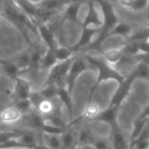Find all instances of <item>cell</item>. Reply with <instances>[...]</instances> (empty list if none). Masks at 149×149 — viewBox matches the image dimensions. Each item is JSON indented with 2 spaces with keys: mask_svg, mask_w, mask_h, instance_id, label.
I'll use <instances>...</instances> for the list:
<instances>
[{
  "mask_svg": "<svg viewBox=\"0 0 149 149\" xmlns=\"http://www.w3.org/2000/svg\"><path fill=\"white\" fill-rule=\"evenodd\" d=\"M85 58L88 61V63L91 66H93L97 70V81L95 83V85L92 87L91 92H90V97L89 102L91 100L96 90L99 86L100 84L103 82H105L110 79H113L117 81L118 84H120L125 77H123L122 74L111 65H110L104 58L103 56H91V55H85Z\"/></svg>",
  "mask_w": 149,
  "mask_h": 149,
  "instance_id": "6da1fadb",
  "label": "cell"
},
{
  "mask_svg": "<svg viewBox=\"0 0 149 149\" xmlns=\"http://www.w3.org/2000/svg\"><path fill=\"white\" fill-rule=\"evenodd\" d=\"M77 56V54L68 60L57 62L48 71V76L43 85H53L57 88L66 87V81L69 68L71 67L73 61Z\"/></svg>",
  "mask_w": 149,
  "mask_h": 149,
  "instance_id": "7a4b0ae2",
  "label": "cell"
},
{
  "mask_svg": "<svg viewBox=\"0 0 149 149\" xmlns=\"http://www.w3.org/2000/svg\"><path fill=\"white\" fill-rule=\"evenodd\" d=\"M89 66L90 64L88 63L85 56L83 55V53H80L74 58L69 68L66 81V88L70 93H72V91L74 87L77 78L85 70L89 68Z\"/></svg>",
  "mask_w": 149,
  "mask_h": 149,
  "instance_id": "3957f363",
  "label": "cell"
},
{
  "mask_svg": "<svg viewBox=\"0 0 149 149\" xmlns=\"http://www.w3.org/2000/svg\"><path fill=\"white\" fill-rule=\"evenodd\" d=\"M135 79H137V74L133 68L130 72V74H128V76H126L125 79L120 84H118V87L116 90L115 93L113 94L111 102L109 104V106L120 107L122 103L129 95L130 91L132 89V85L135 81Z\"/></svg>",
  "mask_w": 149,
  "mask_h": 149,
  "instance_id": "277c9868",
  "label": "cell"
},
{
  "mask_svg": "<svg viewBox=\"0 0 149 149\" xmlns=\"http://www.w3.org/2000/svg\"><path fill=\"white\" fill-rule=\"evenodd\" d=\"M32 91V85L29 80L22 77L14 79V89L13 92V100L14 102L28 99Z\"/></svg>",
  "mask_w": 149,
  "mask_h": 149,
  "instance_id": "5b68a950",
  "label": "cell"
},
{
  "mask_svg": "<svg viewBox=\"0 0 149 149\" xmlns=\"http://www.w3.org/2000/svg\"><path fill=\"white\" fill-rule=\"evenodd\" d=\"M20 123L31 131L41 132L42 127L45 124V118L35 110H32L30 112L23 116Z\"/></svg>",
  "mask_w": 149,
  "mask_h": 149,
  "instance_id": "8992f818",
  "label": "cell"
},
{
  "mask_svg": "<svg viewBox=\"0 0 149 149\" xmlns=\"http://www.w3.org/2000/svg\"><path fill=\"white\" fill-rule=\"evenodd\" d=\"M23 114L15 107L10 106L0 111V123L5 125H13L20 123Z\"/></svg>",
  "mask_w": 149,
  "mask_h": 149,
  "instance_id": "52a82bcc",
  "label": "cell"
},
{
  "mask_svg": "<svg viewBox=\"0 0 149 149\" xmlns=\"http://www.w3.org/2000/svg\"><path fill=\"white\" fill-rule=\"evenodd\" d=\"M101 111V109L99 107V105L97 103H94L92 101L89 102L84 111L83 112V114L77 118L76 120H72L71 122H69L68 124V127H72L73 125L79 124L81 122H85V121H92L97 116V114Z\"/></svg>",
  "mask_w": 149,
  "mask_h": 149,
  "instance_id": "ba28073f",
  "label": "cell"
},
{
  "mask_svg": "<svg viewBox=\"0 0 149 149\" xmlns=\"http://www.w3.org/2000/svg\"><path fill=\"white\" fill-rule=\"evenodd\" d=\"M37 33L40 35L42 43L47 48L54 50L55 47L59 45L56 36L51 32V30L46 24L37 26Z\"/></svg>",
  "mask_w": 149,
  "mask_h": 149,
  "instance_id": "9c48e42d",
  "label": "cell"
},
{
  "mask_svg": "<svg viewBox=\"0 0 149 149\" xmlns=\"http://www.w3.org/2000/svg\"><path fill=\"white\" fill-rule=\"evenodd\" d=\"M61 103L57 98L54 100L43 99L36 107L35 111L40 113L44 118H47L61 109Z\"/></svg>",
  "mask_w": 149,
  "mask_h": 149,
  "instance_id": "30bf717a",
  "label": "cell"
},
{
  "mask_svg": "<svg viewBox=\"0 0 149 149\" xmlns=\"http://www.w3.org/2000/svg\"><path fill=\"white\" fill-rule=\"evenodd\" d=\"M110 141L112 149H129V143L117 124L111 126V135Z\"/></svg>",
  "mask_w": 149,
  "mask_h": 149,
  "instance_id": "8fae6325",
  "label": "cell"
},
{
  "mask_svg": "<svg viewBox=\"0 0 149 149\" xmlns=\"http://www.w3.org/2000/svg\"><path fill=\"white\" fill-rule=\"evenodd\" d=\"M119 107L116 106H108L104 110H101V111L97 114V116L92 121H98L109 124L113 126L117 124V117Z\"/></svg>",
  "mask_w": 149,
  "mask_h": 149,
  "instance_id": "7c38bea8",
  "label": "cell"
},
{
  "mask_svg": "<svg viewBox=\"0 0 149 149\" xmlns=\"http://www.w3.org/2000/svg\"><path fill=\"white\" fill-rule=\"evenodd\" d=\"M61 149H74L78 146L77 133L71 127H67L64 132L61 134Z\"/></svg>",
  "mask_w": 149,
  "mask_h": 149,
  "instance_id": "4fadbf2b",
  "label": "cell"
},
{
  "mask_svg": "<svg viewBox=\"0 0 149 149\" xmlns=\"http://www.w3.org/2000/svg\"><path fill=\"white\" fill-rule=\"evenodd\" d=\"M57 99L61 103V106H63L69 115L70 122L72 121V113H73V102L71 93L67 90L66 87H61L58 89L57 92Z\"/></svg>",
  "mask_w": 149,
  "mask_h": 149,
  "instance_id": "5bb4252c",
  "label": "cell"
},
{
  "mask_svg": "<svg viewBox=\"0 0 149 149\" xmlns=\"http://www.w3.org/2000/svg\"><path fill=\"white\" fill-rule=\"evenodd\" d=\"M0 67H1V71L6 76L9 77L12 79H15L20 77L21 70L19 67L14 63L13 59L8 60H0Z\"/></svg>",
  "mask_w": 149,
  "mask_h": 149,
  "instance_id": "9a60e30c",
  "label": "cell"
},
{
  "mask_svg": "<svg viewBox=\"0 0 149 149\" xmlns=\"http://www.w3.org/2000/svg\"><path fill=\"white\" fill-rule=\"evenodd\" d=\"M123 54H123L122 46H121L118 47H113V48H110L108 50L104 51L102 54V56L110 65L114 67L122 58Z\"/></svg>",
  "mask_w": 149,
  "mask_h": 149,
  "instance_id": "2e32d148",
  "label": "cell"
},
{
  "mask_svg": "<svg viewBox=\"0 0 149 149\" xmlns=\"http://www.w3.org/2000/svg\"><path fill=\"white\" fill-rule=\"evenodd\" d=\"M130 42H140L149 40V26L139 27L136 30H132L131 34L125 39Z\"/></svg>",
  "mask_w": 149,
  "mask_h": 149,
  "instance_id": "e0dca14e",
  "label": "cell"
},
{
  "mask_svg": "<svg viewBox=\"0 0 149 149\" xmlns=\"http://www.w3.org/2000/svg\"><path fill=\"white\" fill-rule=\"evenodd\" d=\"M57 59L55 57L54 50L47 48L43 54L40 63V70H50L56 63H57Z\"/></svg>",
  "mask_w": 149,
  "mask_h": 149,
  "instance_id": "ac0fdd59",
  "label": "cell"
},
{
  "mask_svg": "<svg viewBox=\"0 0 149 149\" xmlns=\"http://www.w3.org/2000/svg\"><path fill=\"white\" fill-rule=\"evenodd\" d=\"M77 143L79 146L84 145H92V143L96 139L93 132L91 129L85 127L82 128L77 133Z\"/></svg>",
  "mask_w": 149,
  "mask_h": 149,
  "instance_id": "d6986e66",
  "label": "cell"
},
{
  "mask_svg": "<svg viewBox=\"0 0 149 149\" xmlns=\"http://www.w3.org/2000/svg\"><path fill=\"white\" fill-rule=\"evenodd\" d=\"M54 54H55V57H56L58 62L68 60L74 56H76L77 54H78L74 53L71 47H65L63 45H58L55 47V49L54 50Z\"/></svg>",
  "mask_w": 149,
  "mask_h": 149,
  "instance_id": "ffe728a7",
  "label": "cell"
},
{
  "mask_svg": "<svg viewBox=\"0 0 149 149\" xmlns=\"http://www.w3.org/2000/svg\"><path fill=\"white\" fill-rule=\"evenodd\" d=\"M132 28L131 26H129L126 23L124 22H118L114 27L113 29L111 31V33H109L108 37H111V36H119V37H124L125 39H126L131 33L132 32Z\"/></svg>",
  "mask_w": 149,
  "mask_h": 149,
  "instance_id": "44dd1931",
  "label": "cell"
},
{
  "mask_svg": "<svg viewBox=\"0 0 149 149\" xmlns=\"http://www.w3.org/2000/svg\"><path fill=\"white\" fill-rule=\"evenodd\" d=\"M149 122V118H138L137 120H135L134 125H133V129L132 132V134L130 136V143H132V141H134L139 135L140 133L143 132V130L145 129V127L147 125Z\"/></svg>",
  "mask_w": 149,
  "mask_h": 149,
  "instance_id": "7402d4cb",
  "label": "cell"
},
{
  "mask_svg": "<svg viewBox=\"0 0 149 149\" xmlns=\"http://www.w3.org/2000/svg\"><path fill=\"white\" fill-rule=\"evenodd\" d=\"M42 139L48 149H61V135H47L42 133Z\"/></svg>",
  "mask_w": 149,
  "mask_h": 149,
  "instance_id": "603a6c76",
  "label": "cell"
},
{
  "mask_svg": "<svg viewBox=\"0 0 149 149\" xmlns=\"http://www.w3.org/2000/svg\"><path fill=\"white\" fill-rule=\"evenodd\" d=\"M24 131L22 130H5L0 132V145H3L12 139H15L21 136Z\"/></svg>",
  "mask_w": 149,
  "mask_h": 149,
  "instance_id": "cb8c5ba5",
  "label": "cell"
},
{
  "mask_svg": "<svg viewBox=\"0 0 149 149\" xmlns=\"http://www.w3.org/2000/svg\"><path fill=\"white\" fill-rule=\"evenodd\" d=\"M58 89L59 88L53 86V85H43V87L39 91L44 99L54 100L57 98Z\"/></svg>",
  "mask_w": 149,
  "mask_h": 149,
  "instance_id": "d4e9b609",
  "label": "cell"
},
{
  "mask_svg": "<svg viewBox=\"0 0 149 149\" xmlns=\"http://www.w3.org/2000/svg\"><path fill=\"white\" fill-rule=\"evenodd\" d=\"M13 106H15L22 114L23 116L27 114L28 112H30L32 110H33L32 104L28 99H24V100H19V101H15Z\"/></svg>",
  "mask_w": 149,
  "mask_h": 149,
  "instance_id": "484cf974",
  "label": "cell"
},
{
  "mask_svg": "<svg viewBox=\"0 0 149 149\" xmlns=\"http://www.w3.org/2000/svg\"><path fill=\"white\" fill-rule=\"evenodd\" d=\"M134 71L137 74V78L149 79V66L144 62L139 61L134 68Z\"/></svg>",
  "mask_w": 149,
  "mask_h": 149,
  "instance_id": "4316f807",
  "label": "cell"
},
{
  "mask_svg": "<svg viewBox=\"0 0 149 149\" xmlns=\"http://www.w3.org/2000/svg\"><path fill=\"white\" fill-rule=\"evenodd\" d=\"M65 129L66 128L58 127V126H55V125H53L45 122L41 130V133L47 134V135H61L64 132Z\"/></svg>",
  "mask_w": 149,
  "mask_h": 149,
  "instance_id": "83f0119b",
  "label": "cell"
},
{
  "mask_svg": "<svg viewBox=\"0 0 149 149\" xmlns=\"http://www.w3.org/2000/svg\"><path fill=\"white\" fill-rule=\"evenodd\" d=\"M92 146L95 149H112L111 141L105 138H97L95 139L94 142L92 143Z\"/></svg>",
  "mask_w": 149,
  "mask_h": 149,
  "instance_id": "f1b7e54d",
  "label": "cell"
},
{
  "mask_svg": "<svg viewBox=\"0 0 149 149\" xmlns=\"http://www.w3.org/2000/svg\"><path fill=\"white\" fill-rule=\"evenodd\" d=\"M148 3H149V0H135V4L132 11L136 12V13H140L146 8Z\"/></svg>",
  "mask_w": 149,
  "mask_h": 149,
  "instance_id": "f546056e",
  "label": "cell"
},
{
  "mask_svg": "<svg viewBox=\"0 0 149 149\" xmlns=\"http://www.w3.org/2000/svg\"><path fill=\"white\" fill-rule=\"evenodd\" d=\"M139 54H149V42L148 41H140L137 42Z\"/></svg>",
  "mask_w": 149,
  "mask_h": 149,
  "instance_id": "4dcf8cb0",
  "label": "cell"
},
{
  "mask_svg": "<svg viewBox=\"0 0 149 149\" xmlns=\"http://www.w3.org/2000/svg\"><path fill=\"white\" fill-rule=\"evenodd\" d=\"M118 4L122 7L132 11V9L135 4V0H118Z\"/></svg>",
  "mask_w": 149,
  "mask_h": 149,
  "instance_id": "1f68e13d",
  "label": "cell"
},
{
  "mask_svg": "<svg viewBox=\"0 0 149 149\" xmlns=\"http://www.w3.org/2000/svg\"><path fill=\"white\" fill-rule=\"evenodd\" d=\"M138 61L144 62L147 66H149V54H139L136 55Z\"/></svg>",
  "mask_w": 149,
  "mask_h": 149,
  "instance_id": "d6a6232c",
  "label": "cell"
},
{
  "mask_svg": "<svg viewBox=\"0 0 149 149\" xmlns=\"http://www.w3.org/2000/svg\"><path fill=\"white\" fill-rule=\"evenodd\" d=\"M139 118H141V119H143V118H149V103L146 106V108L144 109V111H142V113L140 114Z\"/></svg>",
  "mask_w": 149,
  "mask_h": 149,
  "instance_id": "836d02e7",
  "label": "cell"
},
{
  "mask_svg": "<svg viewBox=\"0 0 149 149\" xmlns=\"http://www.w3.org/2000/svg\"><path fill=\"white\" fill-rule=\"evenodd\" d=\"M80 149H95L92 145H84L80 146Z\"/></svg>",
  "mask_w": 149,
  "mask_h": 149,
  "instance_id": "e575fe53",
  "label": "cell"
},
{
  "mask_svg": "<svg viewBox=\"0 0 149 149\" xmlns=\"http://www.w3.org/2000/svg\"><path fill=\"white\" fill-rule=\"evenodd\" d=\"M74 149H80V146H77V147H76V148H74Z\"/></svg>",
  "mask_w": 149,
  "mask_h": 149,
  "instance_id": "d590c367",
  "label": "cell"
},
{
  "mask_svg": "<svg viewBox=\"0 0 149 149\" xmlns=\"http://www.w3.org/2000/svg\"><path fill=\"white\" fill-rule=\"evenodd\" d=\"M2 74V71H1V67H0V74Z\"/></svg>",
  "mask_w": 149,
  "mask_h": 149,
  "instance_id": "8d00e7d4",
  "label": "cell"
},
{
  "mask_svg": "<svg viewBox=\"0 0 149 149\" xmlns=\"http://www.w3.org/2000/svg\"><path fill=\"white\" fill-rule=\"evenodd\" d=\"M148 132H149V123H148Z\"/></svg>",
  "mask_w": 149,
  "mask_h": 149,
  "instance_id": "74e56055",
  "label": "cell"
},
{
  "mask_svg": "<svg viewBox=\"0 0 149 149\" xmlns=\"http://www.w3.org/2000/svg\"><path fill=\"white\" fill-rule=\"evenodd\" d=\"M148 42H149V40H148Z\"/></svg>",
  "mask_w": 149,
  "mask_h": 149,
  "instance_id": "f35d334b",
  "label": "cell"
},
{
  "mask_svg": "<svg viewBox=\"0 0 149 149\" xmlns=\"http://www.w3.org/2000/svg\"><path fill=\"white\" fill-rule=\"evenodd\" d=\"M148 149H149V148H148Z\"/></svg>",
  "mask_w": 149,
  "mask_h": 149,
  "instance_id": "ab89813d",
  "label": "cell"
}]
</instances>
